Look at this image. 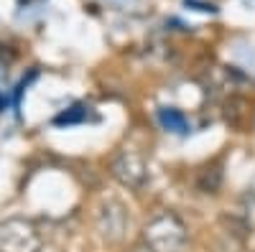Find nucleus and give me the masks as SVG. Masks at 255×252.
<instances>
[{"label": "nucleus", "mask_w": 255, "mask_h": 252, "mask_svg": "<svg viewBox=\"0 0 255 252\" xmlns=\"http://www.w3.org/2000/svg\"><path fill=\"white\" fill-rule=\"evenodd\" d=\"M140 245L151 252H184L189 245V229L176 212H158L143 224Z\"/></svg>", "instance_id": "f257e3e1"}, {"label": "nucleus", "mask_w": 255, "mask_h": 252, "mask_svg": "<svg viewBox=\"0 0 255 252\" xmlns=\"http://www.w3.org/2000/svg\"><path fill=\"white\" fill-rule=\"evenodd\" d=\"M130 224H133V217H130V209L128 204L118 196H108L102 199L95 209V229L105 245H123L128 240V232H130Z\"/></svg>", "instance_id": "f03ea898"}, {"label": "nucleus", "mask_w": 255, "mask_h": 252, "mask_svg": "<svg viewBox=\"0 0 255 252\" xmlns=\"http://www.w3.org/2000/svg\"><path fill=\"white\" fill-rule=\"evenodd\" d=\"M44 237L38 227L26 217L0 219V252H41Z\"/></svg>", "instance_id": "7ed1b4c3"}, {"label": "nucleus", "mask_w": 255, "mask_h": 252, "mask_svg": "<svg viewBox=\"0 0 255 252\" xmlns=\"http://www.w3.org/2000/svg\"><path fill=\"white\" fill-rule=\"evenodd\" d=\"M110 173L120 186L130 188V191H140L148 183V161L135 148H120L110 161Z\"/></svg>", "instance_id": "20e7f679"}, {"label": "nucleus", "mask_w": 255, "mask_h": 252, "mask_svg": "<svg viewBox=\"0 0 255 252\" xmlns=\"http://www.w3.org/2000/svg\"><path fill=\"white\" fill-rule=\"evenodd\" d=\"M161 120H163L166 128H176V133L186 130V122H184V117L176 110H161Z\"/></svg>", "instance_id": "39448f33"}]
</instances>
